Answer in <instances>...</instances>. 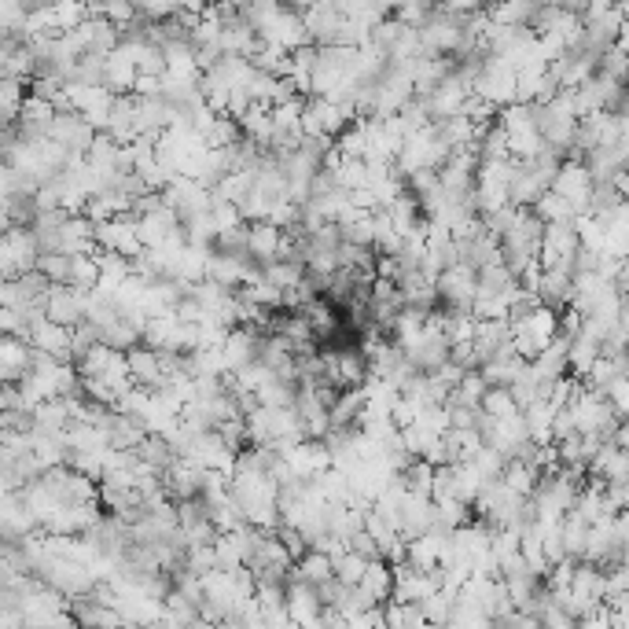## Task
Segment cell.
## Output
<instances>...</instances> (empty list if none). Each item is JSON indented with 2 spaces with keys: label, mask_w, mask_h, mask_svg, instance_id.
Returning a JSON list of instances; mask_svg holds the SVG:
<instances>
[{
  "label": "cell",
  "mask_w": 629,
  "mask_h": 629,
  "mask_svg": "<svg viewBox=\"0 0 629 629\" xmlns=\"http://www.w3.org/2000/svg\"><path fill=\"white\" fill-rule=\"evenodd\" d=\"M567 409H571V416H574V435H596L600 442H615L622 420L611 412L604 394H593V390L578 387V394L571 398Z\"/></svg>",
  "instance_id": "cell-1"
},
{
  "label": "cell",
  "mask_w": 629,
  "mask_h": 629,
  "mask_svg": "<svg viewBox=\"0 0 629 629\" xmlns=\"http://www.w3.org/2000/svg\"><path fill=\"white\" fill-rule=\"evenodd\" d=\"M435 295L446 302V313H471L475 302V269L468 265H449L435 276Z\"/></svg>",
  "instance_id": "cell-2"
},
{
  "label": "cell",
  "mask_w": 629,
  "mask_h": 629,
  "mask_svg": "<svg viewBox=\"0 0 629 629\" xmlns=\"http://www.w3.org/2000/svg\"><path fill=\"white\" fill-rule=\"evenodd\" d=\"M549 192H556L563 203L571 206L574 218L589 214V192H593V181H589V173H585V166L578 159L560 162V170H556V177H552Z\"/></svg>",
  "instance_id": "cell-3"
},
{
  "label": "cell",
  "mask_w": 629,
  "mask_h": 629,
  "mask_svg": "<svg viewBox=\"0 0 629 629\" xmlns=\"http://www.w3.org/2000/svg\"><path fill=\"white\" fill-rule=\"evenodd\" d=\"M159 195H162V206L177 214V221H188L195 218V214H206V210H210V188H203L199 181H188V177H173Z\"/></svg>",
  "instance_id": "cell-4"
},
{
  "label": "cell",
  "mask_w": 629,
  "mask_h": 629,
  "mask_svg": "<svg viewBox=\"0 0 629 629\" xmlns=\"http://www.w3.org/2000/svg\"><path fill=\"white\" fill-rule=\"evenodd\" d=\"M471 96H479L482 103H490L493 111H501V107L515 103V74L508 67H501V63L486 59L475 85H471Z\"/></svg>",
  "instance_id": "cell-5"
},
{
  "label": "cell",
  "mask_w": 629,
  "mask_h": 629,
  "mask_svg": "<svg viewBox=\"0 0 629 629\" xmlns=\"http://www.w3.org/2000/svg\"><path fill=\"white\" fill-rule=\"evenodd\" d=\"M92 137H96V129L81 115H74V111H59V115L52 118V129H48V140L59 144L67 155H78V159H85Z\"/></svg>",
  "instance_id": "cell-6"
},
{
  "label": "cell",
  "mask_w": 629,
  "mask_h": 629,
  "mask_svg": "<svg viewBox=\"0 0 629 629\" xmlns=\"http://www.w3.org/2000/svg\"><path fill=\"white\" fill-rule=\"evenodd\" d=\"M85 298L81 291H70L63 284H48L45 291V317L59 328H78L85 324Z\"/></svg>",
  "instance_id": "cell-7"
},
{
  "label": "cell",
  "mask_w": 629,
  "mask_h": 629,
  "mask_svg": "<svg viewBox=\"0 0 629 629\" xmlns=\"http://www.w3.org/2000/svg\"><path fill=\"white\" fill-rule=\"evenodd\" d=\"M203 468H195L192 460L184 457H173L170 468L162 471V490H166V497H170L173 504L181 501H195L199 493H203Z\"/></svg>",
  "instance_id": "cell-8"
},
{
  "label": "cell",
  "mask_w": 629,
  "mask_h": 629,
  "mask_svg": "<svg viewBox=\"0 0 629 629\" xmlns=\"http://www.w3.org/2000/svg\"><path fill=\"white\" fill-rule=\"evenodd\" d=\"M41 482H45L48 493H52L59 504H96V482L81 479L78 471L52 468L41 475Z\"/></svg>",
  "instance_id": "cell-9"
},
{
  "label": "cell",
  "mask_w": 629,
  "mask_h": 629,
  "mask_svg": "<svg viewBox=\"0 0 629 629\" xmlns=\"http://www.w3.org/2000/svg\"><path fill=\"white\" fill-rule=\"evenodd\" d=\"M184 460H192L195 468L203 471H218V475H229L232 464H236V453H232L225 442H221L214 431H206V435H195L192 446H188V453H184Z\"/></svg>",
  "instance_id": "cell-10"
},
{
  "label": "cell",
  "mask_w": 629,
  "mask_h": 629,
  "mask_svg": "<svg viewBox=\"0 0 629 629\" xmlns=\"http://www.w3.org/2000/svg\"><path fill=\"white\" fill-rule=\"evenodd\" d=\"M284 611H287V622H295V626H313L324 611L317 593H313V585L298 582L291 571H287V582H284Z\"/></svg>",
  "instance_id": "cell-11"
},
{
  "label": "cell",
  "mask_w": 629,
  "mask_h": 629,
  "mask_svg": "<svg viewBox=\"0 0 629 629\" xmlns=\"http://www.w3.org/2000/svg\"><path fill=\"white\" fill-rule=\"evenodd\" d=\"M468 96H471V85H464L457 74H449V78L424 100L427 115H431V126H435V122H446V118H457L460 111H464Z\"/></svg>",
  "instance_id": "cell-12"
},
{
  "label": "cell",
  "mask_w": 629,
  "mask_h": 629,
  "mask_svg": "<svg viewBox=\"0 0 629 629\" xmlns=\"http://www.w3.org/2000/svg\"><path fill=\"white\" fill-rule=\"evenodd\" d=\"M26 346H30L34 354H48V357H56V361H67L70 365V328H59V324H52L48 317L30 324Z\"/></svg>",
  "instance_id": "cell-13"
},
{
  "label": "cell",
  "mask_w": 629,
  "mask_h": 629,
  "mask_svg": "<svg viewBox=\"0 0 629 629\" xmlns=\"http://www.w3.org/2000/svg\"><path fill=\"white\" fill-rule=\"evenodd\" d=\"M394 571V589H390V600L398 604H424L427 596L438 593V578L424 571H412V567H390Z\"/></svg>",
  "instance_id": "cell-14"
},
{
  "label": "cell",
  "mask_w": 629,
  "mask_h": 629,
  "mask_svg": "<svg viewBox=\"0 0 629 629\" xmlns=\"http://www.w3.org/2000/svg\"><path fill=\"white\" fill-rule=\"evenodd\" d=\"M258 346H262V332H251V328H232L225 335V346H221V357H225V368L240 372V368L254 365L258 361Z\"/></svg>",
  "instance_id": "cell-15"
},
{
  "label": "cell",
  "mask_w": 629,
  "mask_h": 629,
  "mask_svg": "<svg viewBox=\"0 0 629 629\" xmlns=\"http://www.w3.org/2000/svg\"><path fill=\"white\" fill-rule=\"evenodd\" d=\"M133 229H137L140 247H144V251H155V247H162V243L170 240V236H177V232H181V221H177V214H173V210H159V214L137 218V221H133Z\"/></svg>",
  "instance_id": "cell-16"
},
{
  "label": "cell",
  "mask_w": 629,
  "mask_h": 629,
  "mask_svg": "<svg viewBox=\"0 0 629 629\" xmlns=\"http://www.w3.org/2000/svg\"><path fill=\"white\" fill-rule=\"evenodd\" d=\"M280 243H284V232L273 229L269 221H254V225H247V258H251L254 265L276 262Z\"/></svg>",
  "instance_id": "cell-17"
},
{
  "label": "cell",
  "mask_w": 629,
  "mask_h": 629,
  "mask_svg": "<svg viewBox=\"0 0 629 629\" xmlns=\"http://www.w3.org/2000/svg\"><path fill=\"white\" fill-rule=\"evenodd\" d=\"M126 368H129L133 387H140V390H155L162 383L159 354L148 350V346H133V350H126Z\"/></svg>",
  "instance_id": "cell-18"
},
{
  "label": "cell",
  "mask_w": 629,
  "mask_h": 629,
  "mask_svg": "<svg viewBox=\"0 0 629 629\" xmlns=\"http://www.w3.org/2000/svg\"><path fill=\"white\" fill-rule=\"evenodd\" d=\"M107 446L115 449V453H137L140 442L148 438V431L133 420V416H122V412H111V420H107Z\"/></svg>",
  "instance_id": "cell-19"
},
{
  "label": "cell",
  "mask_w": 629,
  "mask_h": 629,
  "mask_svg": "<svg viewBox=\"0 0 629 629\" xmlns=\"http://www.w3.org/2000/svg\"><path fill=\"white\" fill-rule=\"evenodd\" d=\"M442 541L446 538H438V534H420V538L405 541V567L435 574L438 560H442Z\"/></svg>",
  "instance_id": "cell-20"
},
{
  "label": "cell",
  "mask_w": 629,
  "mask_h": 629,
  "mask_svg": "<svg viewBox=\"0 0 629 629\" xmlns=\"http://www.w3.org/2000/svg\"><path fill=\"white\" fill-rule=\"evenodd\" d=\"M133 85H137V67L122 52L103 56V89L111 96H133Z\"/></svg>",
  "instance_id": "cell-21"
},
{
  "label": "cell",
  "mask_w": 629,
  "mask_h": 629,
  "mask_svg": "<svg viewBox=\"0 0 629 629\" xmlns=\"http://www.w3.org/2000/svg\"><path fill=\"white\" fill-rule=\"evenodd\" d=\"M298 317L309 324V332H313V343H324V339H332L339 332V313L332 309V302H324V298H313L306 306L298 309Z\"/></svg>",
  "instance_id": "cell-22"
},
{
  "label": "cell",
  "mask_w": 629,
  "mask_h": 629,
  "mask_svg": "<svg viewBox=\"0 0 629 629\" xmlns=\"http://www.w3.org/2000/svg\"><path fill=\"white\" fill-rule=\"evenodd\" d=\"M519 416H523L527 438L534 446H552V416H556V409H552L549 401H534V405H527Z\"/></svg>",
  "instance_id": "cell-23"
},
{
  "label": "cell",
  "mask_w": 629,
  "mask_h": 629,
  "mask_svg": "<svg viewBox=\"0 0 629 629\" xmlns=\"http://www.w3.org/2000/svg\"><path fill=\"white\" fill-rule=\"evenodd\" d=\"M626 376V354H600L593 361V368L585 372L582 387L593 390V394H604V387L611 383V379Z\"/></svg>",
  "instance_id": "cell-24"
},
{
  "label": "cell",
  "mask_w": 629,
  "mask_h": 629,
  "mask_svg": "<svg viewBox=\"0 0 629 629\" xmlns=\"http://www.w3.org/2000/svg\"><path fill=\"white\" fill-rule=\"evenodd\" d=\"M335 368H339V390L361 387L365 376H368V361L357 346H343V350H335Z\"/></svg>",
  "instance_id": "cell-25"
},
{
  "label": "cell",
  "mask_w": 629,
  "mask_h": 629,
  "mask_svg": "<svg viewBox=\"0 0 629 629\" xmlns=\"http://www.w3.org/2000/svg\"><path fill=\"white\" fill-rule=\"evenodd\" d=\"M534 8H538V4L512 0V4H493V8H482V12H486V19H490L497 30H512V26H527Z\"/></svg>",
  "instance_id": "cell-26"
},
{
  "label": "cell",
  "mask_w": 629,
  "mask_h": 629,
  "mask_svg": "<svg viewBox=\"0 0 629 629\" xmlns=\"http://www.w3.org/2000/svg\"><path fill=\"white\" fill-rule=\"evenodd\" d=\"M501 486H504V490H512L515 497H523V501H527L530 493H534V486H538V471L527 468L523 460H504Z\"/></svg>",
  "instance_id": "cell-27"
},
{
  "label": "cell",
  "mask_w": 629,
  "mask_h": 629,
  "mask_svg": "<svg viewBox=\"0 0 629 629\" xmlns=\"http://www.w3.org/2000/svg\"><path fill=\"white\" fill-rule=\"evenodd\" d=\"M361 589H365L376 604H387L390 589H394V571H390L383 560H368L365 563V578H361Z\"/></svg>",
  "instance_id": "cell-28"
},
{
  "label": "cell",
  "mask_w": 629,
  "mask_h": 629,
  "mask_svg": "<svg viewBox=\"0 0 629 629\" xmlns=\"http://www.w3.org/2000/svg\"><path fill=\"white\" fill-rule=\"evenodd\" d=\"M596 357H600V346L593 339H585V335H574L571 346H567V376L585 379V372L593 368Z\"/></svg>",
  "instance_id": "cell-29"
},
{
  "label": "cell",
  "mask_w": 629,
  "mask_h": 629,
  "mask_svg": "<svg viewBox=\"0 0 629 629\" xmlns=\"http://www.w3.org/2000/svg\"><path fill=\"white\" fill-rule=\"evenodd\" d=\"M100 284V269H96V258L92 254H78V258H70V273H67V284L70 291H81V295H89L96 291Z\"/></svg>",
  "instance_id": "cell-30"
},
{
  "label": "cell",
  "mask_w": 629,
  "mask_h": 629,
  "mask_svg": "<svg viewBox=\"0 0 629 629\" xmlns=\"http://www.w3.org/2000/svg\"><path fill=\"white\" fill-rule=\"evenodd\" d=\"M302 276H306V269L295 262H269L262 265V280L269 287H276L280 295H287V291H295L298 284H302Z\"/></svg>",
  "instance_id": "cell-31"
},
{
  "label": "cell",
  "mask_w": 629,
  "mask_h": 629,
  "mask_svg": "<svg viewBox=\"0 0 629 629\" xmlns=\"http://www.w3.org/2000/svg\"><path fill=\"white\" fill-rule=\"evenodd\" d=\"M291 574H295L298 582H306V585H321V582H328V578H332V560H328L324 552H306L302 560H295Z\"/></svg>",
  "instance_id": "cell-32"
},
{
  "label": "cell",
  "mask_w": 629,
  "mask_h": 629,
  "mask_svg": "<svg viewBox=\"0 0 629 629\" xmlns=\"http://www.w3.org/2000/svg\"><path fill=\"white\" fill-rule=\"evenodd\" d=\"M383 214H387V221L394 225V232H398V236H405V232H409L416 221L424 218V214H420V206H416V199H412L409 192H401L398 199H394V203L383 210Z\"/></svg>",
  "instance_id": "cell-33"
},
{
  "label": "cell",
  "mask_w": 629,
  "mask_h": 629,
  "mask_svg": "<svg viewBox=\"0 0 629 629\" xmlns=\"http://www.w3.org/2000/svg\"><path fill=\"white\" fill-rule=\"evenodd\" d=\"M295 390L291 383H284V379H269L258 394H254V401H258V409H291L295 405Z\"/></svg>",
  "instance_id": "cell-34"
},
{
  "label": "cell",
  "mask_w": 629,
  "mask_h": 629,
  "mask_svg": "<svg viewBox=\"0 0 629 629\" xmlns=\"http://www.w3.org/2000/svg\"><path fill=\"white\" fill-rule=\"evenodd\" d=\"M398 479L405 482V490H409L412 497H424V501H431V482H435V468H431V464H424V460H412Z\"/></svg>",
  "instance_id": "cell-35"
},
{
  "label": "cell",
  "mask_w": 629,
  "mask_h": 629,
  "mask_svg": "<svg viewBox=\"0 0 629 629\" xmlns=\"http://www.w3.org/2000/svg\"><path fill=\"white\" fill-rule=\"evenodd\" d=\"M453 600H457V596H449V593H442V589H438V593H431L424 604H416V607H420V615H424L427 626L446 629L449 618H453Z\"/></svg>",
  "instance_id": "cell-36"
},
{
  "label": "cell",
  "mask_w": 629,
  "mask_h": 629,
  "mask_svg": "<svg viewBox=\"0 0 629 629\" xmlns=\"http://www.w3.org/2000/svg\"><path fill=\"white\" fill-rule=\"evenodd\" d=\"M240 126L232 122V118L218 115L214 122H210V129L203 133V144L206 151H221V148H232V144H240Z\"/></svg>",
  "instance_id": "cell-37"
},
{
  "label": "cell",
  "mask_w": 629,
  "mask_h": 629,
  "mask_svg": "<svg viewBox=\"0 0 629 629\" xmlns=\"http://www.w3.org/2000/svg\"><path fill=\"white\" fill-rule=\"evenodd\" d=\"M479 412H486L490 420H504V416H515L519 405H515L512 390L508 387H486V394H482V401H479Z\"/></svg>",
  "instance_id": "cell-38"
},
{
  "label": "cell",
  "mask_w": 629,
  "mask_h": 629,
  "mask_svg": "<svg viewBox=\"0 0 629 629\" xmlns=\"http://www.w3.org/2000/svg\"><path fill=\"white\" fill-rule=\"evenodd\" d=\"M530 214H534L541 225H556V221H574V210L563 203L556 192H545V195H541L538 203L530 206Z\"/></svg>",
  "instance_id": "cell-39"
},
{
  "label": "cell",
  "mask_w": 629,
  "mask_h": 629,
  "mask_svg": "<svg viewBox=\"0 0 629 629\" xmlns=\"http://www.w3.org/2000/svg\"><path fill=\"white\" fill-rule=\"evenodd\" d=\"M137 460L140 464H148L151 471H166L170 468V460H173V449L166 446V438H155V435H148L144 442H140V449H137Z\"/></svg>",
  "instance_id": "cell-40"
},
{
  "label": "cell",
  "mask_w": 629,
  "mask_h": 629,
  "mask_svg": "<svg viewBox=\"0 0 629 629\" xmlns=\"http://www.w3.org/2000/svg\"><path fill=\"white\" fill-rule=\"evenodd\" d=\"M365 563L368 560H361L357 552L346 549L343 556H335L332 560V578L339 585H361V578H365Z\"/></svg>",
  "instance_id": "cell-41"
},
{
  "label": "cell",
  "mask_w": 629,
  "mask_h": 629,
  "mask_svg": "<svg viewBox=\"0 0 629 629\" xmlns=\"http://www.w3.org/2000/svg\"><path fill=\"white\" fill-rule=\"evenodd\" d=\"M464 464H468V468L475 471L482 482H497V479H501V468H504V460L497 457L490 446L475 449V453H471V460H464Z\"/></svg>",
  "instance_id": "cell-42"
},
{
  "label": "cell",
  "mask_w": 629,
  "mask_h": 629,
  "mask_svg": "<svg viewBox=\"0 0 629 629\" xmlns=\"http://www.w3.org/2000/svg\"><path fill=\"white\" fill-rule=\"evenodd\" d=\"M37 273L45 276L48 284H67V273H70V258L63 254H37Z\"/></svg>",
  "instance_id": "cell-43"
},
{
  "label": "cell",
  "mask_w": 629,
  "mask_h": 629,
  "mask_svg": "<svg viewBox=\"0 0 629 629\" xmlns=\"http://www.w3.org/2000/svg\"><path fill=\"white\" fill-rule=\"evenodd\" d=\"M604 401L611 405V412H615L618 420H626V412H629V376L611 379V383L604 387Z\"/></svg>",
  "instance_id": "cell-44"
},
{
  "label": "cell",
  "mask_w": 629,
  "mask_h": 629,
  "mask_svg": "<svg viewBox=\"0 0 629 629\" xmlns=\"http://www.w3.org/2000/svg\"><path fill=\"white\" fill-rule=\"evenodd\" d=\"M52 15H56L59 34H70V30H78V26L89 19V8H85V4H56Z\"/></svg>",
  "instance_id": "cell-45"
},
{
  "label": "cell",
  "mask_w": 629,
  "mask_h": 629,
  "mask_svg": "<svg viewBox=\"0 0 629 629\" xmlns=\"http://www.w3.org/2000/svg\"><path fill=\"white\" fill-rule=\"evenodd\" d=\"M210 225H214V236H221V232L236 229V225H243L240 210L229 203H210Z\"/></svg>",
  "instance_id": "cell-46"
},
{
  "label": "cell",
  "mask_w": 629,
  "mask_h": 629,
  "mask_svg": "<svg viewBox=\"0 0 629 629\" xmlns=\"http://www.w3.org/2000/svg\"><path fill=\"white\" fill-rule=\"evenodd\" d=\"M26 629H78V622L70 618V611H59V615L37 618V622H26Z\"/></svg>",
  "instance_id": "cell-47"
},
{
  "label": "cell",
  "mask_w": 629,
  "mask_h": 629,
  "mask_svg": "<svg viewBox=\"0 0 629 629\" xmlns=\"http://www.w3.org/2000/svg\"><path fill=\"white\" fill-rule=\"evenodd\" d=\"M0 629H26L23 615H19L15 607H0Z\"/></svg>",
  "instance_id": "cell-48"
},
{
  "label": "cell",
  "mask_w": 629,
  "mask_h": 629,
  "mask_svg": "<svg viewBox=\"0 0 629 629\" xmlns=\"http://www.w3.org/2000/svg\"><path fill=\"white\" fill-rule=\"evenodd\" d=\"M184 629H221L218 622H210V618H195V622H188Z\"/></svg>",
  "instance_id": "cell-49"
}]
</instances>
